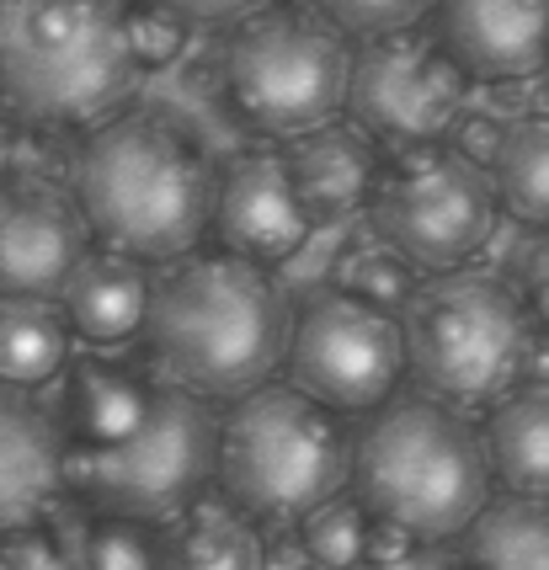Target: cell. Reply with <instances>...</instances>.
<instances>
[{
	"mask_svg": "<svg viewBox=\"0 0 549 570\" xmlns=\"http://www.w3.org/2000/svg\"><path fill=\"white\" fill-rule=\"evenodd\" d=\"M288 331L294 321L267 267L229 250L187 256V267L155 283L145 321L155 363L171 373V384L203 400L262 390L288 357Z\"/></svg>",
	"mask_w": 549,
	"mask_h": 570,
	"instance_id": "1",
	"label": "cell"
},
{
	"mask_svg": "<svg viewBox=\"0 0 549 570\" xmlns=\"http://www.w3.org/2000/svg\"><path fill=\"white\" fill-rule=\"evenodd\" d=\"M76 208L107 250H124L134 262H171L214 224L208 155L166 118H118L80 149Z\"/></svg>",
	"mask_w": 549,
	"mask_h": 570,
	"instance_id": "2",
	"label": "cell"
},
{
	"mask_svg": "<svg viewBox=\"0 0 549 570\" xmlns=\"http://www.w3.org/2000/svg\"><path fill=\"white\" fill-rule=\"evenodd\" d=\"M486 438L443 400H390L352 438V497L379 528L443 544L491 501Z\"/></svg>",
	"mask_w": 549,
	"mask_h": 570,
	"instance_id": "3",
	"label": "cell"
},
{
	"mask_svg": "<svg viewBox=\"0 0 549 570\" xmlns=\"http://www.w3.org/2000/svg\"><path fill=\"white\" fill-rule=\"evenodd\" d=\"M124 0H0V101L43 128L91 124L134 91Z\"/></svg>",
	"mask_w": 549,
	"mask_h": 570,
	"instance_id": "4",
	"label": "cell"
},
{
	"mask_svg": "<svg viewBox=\"0 0 549 570\" xmlns=\"http://www.w3.org/2000/svg\"><path fill=\"white\" fill-rule=\"evenodd\" d=\"M214 474L251 522H300L352 485V432L294 384H262L219 422Z\"/></svg>",
	"mask_w": 549,
	"mask_h": 570,
	"instance_id": "5",
	"label": "cell"
},
{
	"mask_svg": "<svg viewBox=\"0 0 549 570\" xmlns=\"http://www.w3.org/2000/svg\"><path fill=\"white\" fill-rule=\"evenodd\" d=\"M405 373L443 405H497L533 363V315L518 288L486 273H443L400 309Z\"/></svg>",
	"mask_w": 549,
	"mask_h": 570,
	"instance_id": "6",
	"label": "cell"
},
{
	"mask_svg": "<svg viewBox=\"0 0 549 570\" xmlns=\"http://www.w3.org/2000/svg\"><path fill=\"white\" fill-rule=\"evenodd\" d=\"M225 101L267 139H304L347 107L352 49L342 32L300 6H262L225 43Z\"/></svg>",
	"mask_w": 549,
	"mask_h": 570,
	"instance_id": "7",
	"label": "cell"
},
{
	"mask_svg": "<svg viewBox=\"0 0 549 570\" xmlns=\"http://www.w3.org/2000/svg\"><path fill=\"white\" fill-rule=\"evenodd\" d=\"M219 470V422L208 400L160 384L150 422L118 448H70V491L107 518L171 522Z\"/></svg>",
	"mask_w": 549,
	"mask_h": 570,
	"instance_id": "8",
	"label": "cell"
},
{
	"mask_svg": "<svg viewBox=\"0 0 549 570\" xmlns=\"http://www.w3.org/2000/svg\"><path fill=\"white\" fill-rule=\"evenodd\" d=\"M497 181L459 145L400 149L379 171L369 219L384 246H395L416 273H464L497 229Z\"/></svg>",
	"mask_w": 549,
	"mask_h": 570,
	"instance_id": "9",
	"label": "cell"
},
{
	"mask_svg": "<svg viewBox=\"0 0 549 570\" xmlns=\"http://www.w3.org/2000/svg\"><path fill=\"white\" fill-rule=\"evenodd\" d=\"M288 384L321 400L336 416H374L395 400L405 373V331L390 309L325 288L294 315L288 331Z\"/></svg>",
	"mask_w": 549,
	"mask_h": 570,
	"instance_id": "10",
	"label": "cell"
},
{
	"mask_svg": "<svg viewBox=\"0 0 549 570\" xmlns=\"http://www.w3.org/2000/svg\"><path fill=\"white\" fill-rule=\"evenodd\" d=\"M470 97V75L453 65V53L438 43V32H384L363 38L352 53L347 112L374 145L416 149L438 145Z\"/></svg>",
	"mask_w": 549,
	"mask_h": 570,
	"instance_id": "11",
	"label": "cell"
},
{
	"mask_svg": "<svg viewBox=\"0 0 549 570\" xmlns=\"http://www.w3.org/2000/svg\"><path fill=\"white\" fill-rule=\"evenodd\" d=\"M310 229L315 214L304 208L283 149H246L214 187V235L229 256L277 267L310 240Z\"/></svg>",
	"mask_w": 549,
	"mask_h": 570,
	"instance_id": "12",
	"label": "cell"
},
{
	"mask_svg": "<svg viewBox=\"0 0 549 570\" xmlns=\"http://www.w3.org/2000/svg\"><path fill=\"white\" fill-rule=\"evenodd\" d=\"M86 219L65 193L0 187V298H53L86 262Z\"/></svg>",
	"mask_w": 549,
	"mask_h": 570,
	"instance_id": "13",
	"label": "cell"
},
{
	"mask_svg": "<svg viewBox=\"0 0 549 570\" xmlns=\"http://www.w3.org/2000/svg\"><path fill=\"white\" fill-rule=\"evenodd\" d=\"M438 43L470 80H528L549 65V0H438Z\"/></svg>",
	"mask_w": 549,
	"mask_h": 570,
	"instance_id": "14",
	"label": "cell"
},
{
	"mask_svg": "<svg viewBox=\"0 0 549 570\" xmlns=\"http://www.w3.org/2000/svg\"><path fill=\"white\" fill-rule=\"evenodd\" d=\"M70 491V443L59 438L43 405L27 390L0 384V533L43 522L53 501Z\"/></svg>",
	"mask_w": 549,
	"mask_h": 570,
	"instance_id": "15",
	"label": "cell"
},
{
	"mask_svg": "<svg viewBox=\"0 0 549 570\" xmlns=\"http://www.w3.org/2000/svg\"><path fill=\"white\" fill-rule=\"evenodd\" d=\"M288 155V171L300 187L304 208L315 214V224L325 219H347L357 208L374 203L379 187V149L374 139L357 124H325L315 134H304L283 149Z\"/></svg>",
	"mask_w": 549,
	"mask_h": 570,
	"instance_id": "16",
	"label": "cell"
},
{
	"mask_svg": "<svg viewBox=\"0 0 549 570\" xmlns=\"http://www.w3.org/2000/svg\"><path fill=\"white\" fill-rule=\"evenodd\" d=\"M155 283L124 250H86L70 283L59 288V304L86 342H128L150 321Z\"/></svg>",
	"mask_w": 549,
	"mask_h": 570,
	"instance_id": "17",
	"label": "cell"
},
{
	"mask_svg": "<svg viewBox=\"0 0 549 570\" xmlns=\"http://www.w3.org/2000/svg\"><path fill=\"white\" fill-rule=\"evenodd\" d=\"M155 384L112 363H76L65 379V432L70 448H118L150 422Z\"/></svg>",
	"mask_w": 549,
	"mask_h": 570,
	"instance_id": "18",
	"label": "cell"
},
{
	"mask_svg": "<svg viewBox=\"0 0 549 570\" xmlns=\"http://www.w3.org/2000/svg\"><path fill=\"white\" fill-rule=\"evenodd\" d=\"M486 459L501 491L549 497V384H518L491 405Z\"/></svg>",
	"mask_w": 549,
	"mask_h": 570,
	"instance_id": "19",
	"label": "cell"
},
{
	"mask_svg": "<svg viewBox=\"0 0 549 570\" xmlns=\"http://www.w3.org/2000/svg\"><path fill=\"white\" fill-rule=\"evenodd\" d=\"M155 570H262V539L241 507L193 501L160 528Z\"/></svg>",
	"mask_w": 549,
	"mask_h": 570,
	"instance_id": "20",
	"label": "cell"
},
{
	"mask_svg": "<svg viewBox=\"0 0 549 570\" xmlns=\"http://www.w3.org/2000/svg\"><path fill=\"white\" fill-rule=\"evenodd\" d=\"M459 570H549V497H491L459 533Z\"/></svg>",
	"mask_w": 549,
	"mask_h": 570,
	"instance_id": "21",
	"label": "cell"
},
{
	"mask_svg": "<svg viewBox=\"0 0 549 570\" xmlns=\"http://www.w3.org/2000/svg\"><path fill=\"white\" fill-rule=\"evenodd\" d=\"M70 315L53 298H0V384L38 390L70 357Z\"/></svg>",
	"mask_w": 549,
	"mask_h": 570,
	"instance_id": "22",
	"label": "cell"
},
{
	"mask_svg": "<svg viewBox=\"0 0 549 570\" xmlns=\"http://www.w3.org/2000/svg\"><path fill=\"white\" fill-rule=\"evenodd\" d=\"M491 181L512 219L549 229V112L512 118L491 155Z\"/></svg>",
	"mask_w": 549,
	"mask_h": 570,
	"instance_id": "23",
	"label": "cell"
},
{
	"mask_svg": "<svg viewBox=\"0 0 549 570\" xmlns=\"http://www.w3.org/2000/svg\"><path fill=\"white\" fill-rule=\"evenodd\" d=\"M379 522L357 497H331L300 518V544L321 570H357L374 554Z\"/></svg>",
	"mask_w": 549,
	"mask_h": 570,
	"instance_id": "24",
	"label": "cell"
},
{
	"mask_svg": "<svg viewBox=\"0 0 549 570\" xmlns=\"http://www.w3.org/2000/svg\"><path fill=\"white\" fill-rule=\"evenodd\" d=\"M331 288L395 315V309L411 304V294H416L422 283H416V267H411L395 246H384V240H379V246L342 250V256H336V267H331Z\"/></svg>",
	"mask_w": 549,
	"mask_h": 570,
	"instance_id": "25",
	"label": "cell"
},
{
	"mask_svg": "<svg viewBox=\"0 0 549 570\" xmlns=\"http://www.w3.org/2000/svg\"><path fill=\"white\" fill-rule=\"evenodd\" d=\"M76 560L86 570H155V560H160V533H155L150 522L107 518V512H101L76 539Z\"/></svg>",
	"mask_w": 549,
	"mask_h": 570,
	"instance_id": "26",
	"label": "cell"
},
{
	"mask_svg": "<svg viewBox=\"0 0 549 570\" xmlns=\"http://www.w3.org/2000/svg\"><path fill=\"white\" fill-rule=\"evenodd\" d=\"M310 6H315V17H325L336 32L384 38V32H405V27H416L438 0H310Z\"/></svg>",
	"mask_w": 549,
	"mask_h": 570,
	"instance_id": "27",
	"label": "cell"
},
{
	"mask_svg": "<svg viewBox=\"0 0 549 570\" xmlns=\"http://www.w3.org/2000/svg\"><path fill=\"white\" fill-rule=\"evenodd\" d=\"M128 43H134L139 70H160L187 49V17H176L155 0H139V6H128Z\"/></svg>",
	"mask_w": 549,
	"mask_h": 570,
	"instance_id": "28",
	"label": "cell"
},
{
	"mask_svg": "<svg viewBox=\"0 0 549 570\" xmlns=\"http://www.w3.org/2000/svg\"><path fill=\"white\" fill-rule=\"evenodd\" d=\"M0 570H70V549L43 522L0 533Z\"/></svg>",
	"mask_w": 549,
	"mask_h": 570,
	"instance_id": "29",
	"label": "cell"
},
{
	"mask_svg": "<svg viewBox=\"0 0 549 570\" xmlns=\"http://www.w3.org/2000/svg\"><path fill=\"white\" fill-rule=\"evenodd\" d=\"M357 570H459V560H443L432 544L405 539V533H395V528H379L374 554H369Z\"/></svg>",
	"mask_w": 549,
	"mask_h": 570,
	"instance_id": "30",
	"label": "cell"
},
{
	"mask_svg": "<svg viewBox=\"0 0 549 570\" xmlns=\"http://www.w3.org/2000/svg\"><path fill=\"white\" fill-rule=\"evenodd\" d=\"M518 294H523L533 325L549 331V235L523 256V288H518Z\"/></svg>",
	"mask_w": 549,
	"mask_h": 570,
	"instance_id": "31",
	"label": "cell"
},
{
	"mask_svg": "<svg viewBox=\"0 0 549 570\" xmlns=\"http://www.w3.org/2000/svg\"><path fill=\"white\" fill-rule=\"evenodd\" d=\"M155 6H166V11L187 17V22H229V17L262 11L267 0H155Z\"/></svg>",
	"mask_w": 549,
	"mask_h": 570,
	"instance_id": "32",
	"label": "cell"
},
{
	"mask_svg": "<svg viewBox=\"0 0 549 570\" xmlns=\"http://www.w3.org/2000/svg\"><path fill=\"white\" fill-rule=\"evenodd\" d=\"M70 570H86V566H80V560H76V549H70Z\"/></svg>",
	"mask_w": 549,
	"mask_h": 570,
	"instance_id": "33",
	"label": "cell"
}]
</instances>
